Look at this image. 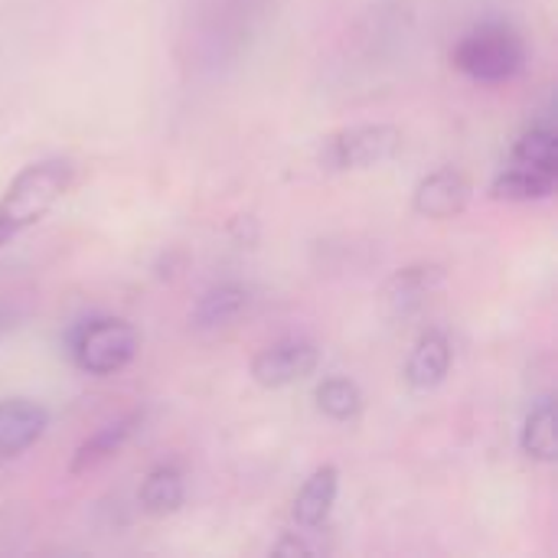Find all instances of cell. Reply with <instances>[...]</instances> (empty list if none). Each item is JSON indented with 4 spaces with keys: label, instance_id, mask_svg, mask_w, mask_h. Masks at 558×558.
I'll return each instance as SVG.
<instances>
[{
    "label": "cell",
    "instance_id": "5bb4252c",
    "mask_svg": "<svg viewBox=\"0 0 558 558\" xmlns=\"http://www.w3.org/2000/svg\"><path fill=\"white\" fill-rule=\"evenodd\" d=\"M248 307V288L242 284H219L209 288L196 307H193V327L196 330H219L229 327L232 320L242 317V311Z\"/></svg>",
    "mask_w": 558,
    "mask_h": 558
},
{
    "label": "cell",
    "instance_id": "ba28073f",
    "mask_svg": "<svg viewBox=\"0 0 558 558\" xmlns=\"http://www.w3.org/2000/svg\"><path fill=\"white\" fill-rule=\"evenodd\" d=\"M471 193H474V186L458 167H438L418 180V186L412 193V206L425 219H454L468 209Z\"/></svg>",
    "mask_w": 558,
    "mask_h": 558
},
{
    "label": "cell",
    "instance_id": "52a82bcc",
    "mask_svg": "<svg viewBox=\"0 0 558 558\" xmlns=\"http://www.w3.org/2000/svg\"><path fill=\"white\" fill-rule=\"evenodd\" d=\"M445 288V268L435 262H418L399 268L379 291V301L389 317H412L418 314L438 291Z\"/></svg>",
    "mask_w": 558,
    "mask_h": 558
},
{
    "label": "cell",
    "instance_id": "3957f363",
    "mask_svg": "<svg viewBox=\"0 0 558 558\" xmlns=\"http://www.w3.org/2000/svg\"><path fill=\"white\" fill-rule=\"evenodd\" d=\"M451 59L468 78L484 82V85H500V82H510L523 72L526 43L510 23L487 20V23L471 26L458 39Z\"/></svg>",
    "mask_w": 558,
    "mask_h": 558
},
{
    "label": "cell",
    "instance_id": "9c48e42d",
    "mask_svg": "<svg viewBox=\"0 0 558 558\" xmlns=\"http://www.w3.org/2000/svg\"><path fill=\"white\" fill-rule=\"evenodd\" d=\"M49 428V412L33 399H0V461L29 451Z\"/></svg>",
    "mask_w": 558,
    "mask_h": 558
},
{
    "label": "cell",
    "instance_id": "8992f818",
    "mask_svg": "<svg viewBox=\"0 0 558 558\" xmlns=\"http://www.w3.org/2000/svg\"><path fill=\"white\" fill-rule=\"evenodd\" d=\"M320 350L311 340H281L275 347H265L252 360V379L262 389H288L294 383H304L317 373Z\"/></svg>",
    "mask_w": 558,
    "mask_h": 558
},
{
    "label": "cell",
    "instance_id": "6da1fadb",
    "mask_svg": "<svg viewBox=\"0 0 558 558\" xmlns=\"http://www.w3.org/2000/svg\"><path fill=\"white\" fill-rule=\"evenodd\" d=\"M75 183V163L65 157H46L29 167H23L7 193L0 196V248L43 222L59 199L72 190Z\"/></svg>",
    "mask_w": 558,
    "mask_h": 558
},
{
    "label": "cell",
    "instance_id": "8fae6325",
    "mask_svg": "<svg viewBox=\"0 0 558 558\" xmlns=\"http://www.w3.org/2000/svg\"><path fill=\"white\" fill-rule=\"evenodd\" d=\"M451 360H454L451 340L441 330H428L418 337V343L412 347V353L405 360V383L415 392H432L448 379Z\"/></svg>",
    "mask_w": 558,
    "mask_h": 558
},
{
    "label": "cell",
    "instance_id": "7a4b0ae2",
    "mask_svg": "<svg viewBox=\"0 0 558 558\" xmlns=\"http://www.w3.org/2000/svg\"><path fill=\"white\" fill-rule=\"evenodd\" d=\"M558 183V134L553 124H533L510 150L507 167L494 177L490 193L510 203L549 199Z\"/></svg>",
    "mask_w": 558,
    "mask_h": 558
},
{
    "label": "cell",
    "instance_id": "4fadbf2b",
    "mask_svg": "<svg viewBox=\"0 0 558 558\" xmlns=\"http://www.w3.org/2000/svg\"><path fill=\"white\" fill-rule=\"evenodd\" d=\"M137 500H141V510H144L147 517H157V520H160V517H173V513L186 504V484H183L180 468H173V464H157V468L144 477Z\"/></svg>",
    "mask_w": 558,
    "mask_h": 558
},
{
    "label": "cell",
    "instance_id": "2e32d148",
    "mask_svg": "<svg viewBox=\"0 0 558 558\" xmlns=\"http://www.w3.org/2000/svg\"><path fill=\"white\" fill-rule=\"evenodd\" d=\"M317 399V409L333 418V422H353L360 412H363V392L353 379L347 376H330L317 386L314 392Z\"/></svg>",
    "mask_w": 558,
    "mask_h": 558
},
{
    "label": "cell",
    "instance_id": "30bf717a",
    "mask_svg": "<svg viewBox=\"0 0 558 558\" xmlns=\"http://www.w3.org/2000/svg\"><path fill=\"white\" fill-rule=\"evenodd\" d=\"M144 422H147V415L137 409V412H128L124 418L105 425L101 432H95L88 441L78 445V451H75V458H72V464H69V474L78 477V474H88V471L108 464L111 458H118V454L128 448V441L144 428Z\"/></svg>",
    "mask_w": 558,
    "mask_h": 558
},
{
    "label": "cell",
    "instance_id": "9a60e30c",
    "mask_svg": "<svg viewBox=\"0 0 558 558\" xmlns=\"http://www.w3.org/2000/svg\"><path fill=\"white\" fill-rule=\"evenodd\" d=\"M520 448L530 461H539V464H553L558 454L556 445V402L553 396H543L526 422H523V432H520Z\"/></svg>",
    "mask_w": 558,
    "mask_h": 558
},
{
    "label": "cell",
    "instance_id": "5b68a950",
    "mask_svg": "<svg viewBox=\"0 0 558 558\" xmlns=\"http://www.w3.org/2000/svg\"><path fill=\"white\" fill-rule=\"evenodd\" d=\"M402 150V131L396 124H350L320 141L317 163L327 173H360L389 163Z\"/></svg>",
    "mask_w": 558,
    "mask_h": 558
},
{
    "label": "cell",
    "instance_id": "277c9868",
    "mask_svg": "<svg viewBox=\"0 0 558 558\" xmlns=\"http://www.w3.org/2000/svg\"><path fill=\"white\" fill-rule=\"evenodd\" d=\"M141 337L121 317H92L69 333V356L88 376H114L134 363Z\"/></svg>",
    "mask_w": 558,
    "mask_h": 558
},
{
    "label": "cell",
    "instance_id": "e0dca14e",
    "mask_svg": "<svg viewBox=\"0 0 558 558\" xmlns=\"http://www.w3.org/2000/svg\"><path fill=\"white\" fill-rule=\"evenodd\" d=\"M13 327H16V311H7V307H0V337H7Z\"/></svg>",
    "mask_w": 558,
    "mask_h": 558
},
{
    "label": "cell",
    "instance_id": "7c38bea8",
    "mask_svg": "<svg viewBox=\"0 0 558 558\" xmlns=\"http://www.w3.org/2000/svg\"><path fill=\"white\" fill-rule=\"evenodd\" d=\"M337 494H340V471L333 464L317 468L294 497V510H291L294 523L301 530H320L337 504Z\"/></svg>",
    "mask_w": 558,
    "mask_h": 558
}]
</instances>
